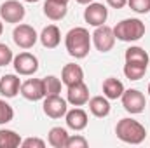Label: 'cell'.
Here are the masks:
<instances>
[{
	"mask_svg": "<svg viewBox=\"0 0 150 148\" xmlns=\"http://www.w3.org/2000/svg\"><path fill=\"white\" fill-rule=\"evenodd\" d=\"M89 145L87 140L82 136V134H74V136H68V141H67V148H86Z\"/></svg>",
	"mask_w": 150,
	"mask_h": 148,
	"instance_id": "cell-28",
	"label": "cell"
},
{
	"mask_svg": "<svg viewBox=\"0 0 150 148\" xmlns=\"http://www.w3.org/2000/svg\"><path fill=\"white\" fill-rule=\"evenodd\" d=\"M21 96L28 101H40L45 98V91H44V80L42 78H28L21 84L19 89Z\"/></svg>",
	"mask_w": 150,
	"mask_h": 148,
	"instance_id": "cell-11",
	"label": "cell"
},
{
	"mask_svg": "<svg viewBox=\"0 0 150 148\" xmlns=\"http://www.w3.org/2000/svg\"><path fill=\"white\" fill-rule=\"evenodd\" d=\"M124 91H126L124 84L119 78H115V77L105 78V82H103V96L105 98H108V99H119Z\"/></svg>",
	"mask_w": 150,
	"mask_h": 148,
	"instance_id": "cell-18",
	"label": "cell"
},
{
	"mask_svg": "<svg viewBox=\"0 0 150 148\" xmlns=\"http://www.w3.org/2000/svg\"><path fill=\"white\" fill-rule=\"evenodd\" d=\"M93 44L94 47L100 51V52H108L112 51L113 45H115V35H113V28L107 26V25H101V26H96V30L93 32Z\"/></svg>",
	"mask_w": 150,
	"mask_h": 148,
	"instance_id": "cell-5",
	"label": "cell"
},
{
	"mask_svg": "<svg viewBox=\"0 0 150 148\" xmlns=\"http://www.w3.org/2000/svg\"><path fill=\"white\" fill-rule=\"evenodd\" d=\"M115 134L120 141L127 145H140L145 141L147 129L134 118H120L115 125Z\"/></svg>",
	"mask_w": 150,
	"mask_h": 148,
	"instance_id": "cell-2",
	"label": "cell"
},
{
	"mask_svg": "<svg viewBox=\"0 0 150 148\" xmlns=\"http://www.w3.org/2000/svg\"><path fill=\"white\" fill-rule=\"evenodd\" d=\"M68 131L65 127H52L47 134V141L49 145L54 148H67V141H68Z\"/></svg>",
	"mask_w": 150,
	"mask_h": 148,
	"instance_id": "cell-21",
	"label": "cell"
},
{
	"mask_svg": "<svg viewBox=\"0 0 150 148\" xmlns=\"http://www.w3.org/2000/svg\"><path fill=\"white\" fill-rule=\"evenodd\" d=\"M42 108H44V113L47 117H51V118H61L68 111V101L63 99L59 94H56V96H45Z\"/></svg>",
	"mask_w": 150,
	"mask_h": 148,
	"instance_id": "cell-9",
	"label": "cell"
},
{
	"mask_svg": "<svg viewBox=\"0 0 150 148\" xmlns=\"http://www.w3.org/2000/svg\"><path fill=\"white\" fill-rule=\"evenodd\" d=\"M12 40L21 49H32L38 40V35L33 26L30 25H18L12 32Z\"/></svg>",
	"mask_w": 150,
	"mask_h": 148,
	"instance_id": "cell-7",
	"label": "cell"
},
{
	"mask_svg": "<svg viewBox=\"0 0 150 148\" xmlns=\"http://www.w3.org/2000/svg\"><path fill=\"white\" fill-rule=\"evenodd\" d=\"M77 4H80V5H89L91 2H94V0H75Z\"/></svg>",
	"mask_w": 150,
	"mask_h": 148,
	"instance_id": "cell-31",
	"label": "cell"
},
{
	"mask_svg": "<svg viewBox=\"0 0 150 148\" xmlns=\"http://www.w3.org/2000/svg\"><path fill=\"white\" fill-rule=\"evenodd\" d=\"M12 65H14L16 73L25 75V77H30V75L37 73V70H38V59H37V56L32 54V52H19L18 56H14Z\"/></svg>",
	"mask_w": 150,
	"mask_h": 148,
	"instance_id": "cell-8",
	"label": "cell"
},
{
	"mask_svg": "<svg viewBox=\"0 0 150 148\" xmlns=\"http://www.w3.org/2000/svg\"><path fill=\"white\" fill-rule=\"evenodd\" d=\"M84 19H86V23L87 25H91V26H101V25H105L107 23V19H108V9L103 5V4H98V2H91L87 7H86V11H84Z\"/></svg>",
	"mask_w": 150,
	"mask_h": 148,
	"instance_id": "cell-10",
	"label": "cell"
},
{
	"mask_svg": "<svg viewBox=\"0 0 150 148\" xmlns=\"http://www.w3.org/2000/svg\"><path fill=\"white\" fill-rule=\"evenodd\" d=\"M23 2H28V4H35V2H40V0H23Z\"/></svg>",
	"mask_w": 150,
	"mask_h": 148,
	"instance_id": "cell-32",
	"label": "cell"
},
{
	"mask_svg": "<svg viewBox=\"0 0 150 148\" xmlns=\"http://www.w3.org/2000/svg\"><path fill=\"white\" fill-rule=\"evenodd\" d=\"M21 147L23 148H44L45 147V141L40 140V138H26L21 141Z\"/></svg>",
	"mask_w": 150,
	"mask_h": 148,
	"instance_id": "cell-29",
	"label": "cell"
},
{
	"mask_svg": "<svg viewBox=\"0 0 150 148\" xmlns=\"http://www.w3.org/2000/svg\"><path fill=\"white\" fill-rule=\"evenodd\" d=\"M127 5L136 14H149L150 12V0H127Z\"/></svg>",
	"mask_w": 150,
	"mask_h": 148,
	"instance_id": "cell-26",
	"label": "cell"
},
{
	"mask_svg": "<svg viewBox=\"0 0 150 148\" xmlns=\"http://www.w3.org/2000/svg\"><path fill=\"white\" fill-rule=\"evenodd\" d=\"M21 89V80L14 73H7L0 78V94L4 98H16Z\"/></svg>",
	"mask_w": 150,
	"mask_h": 148,
	"instance_id": "cell-13",
	"label": "cell"
},
{
	"mask_svg": "<svg viewBox=\"0 0 150 148\" xmlns=\"http://www.w3.org/2000/svg\"><path fill=\"white\" fill-rule=\"evenodd\" d=\"M12 59H14V54H12L11 47L5 45V44H0V66H7V65H11Z\"/></svg>",
	"mask_w": 150,
	"mask_h": 148,
	"instance_id": "cell-27",
	"label": "cell"
},
{
	"mask_svg": "<svg viewBox=\"0 0 150 148\" xmlns=\"http://www.w3.org/2000/svg\"><path fill=\"white\" fill-rule=\"evenodd\" d=\"M25 5L19 4L18 0H7L0 5V19L5 21V23H12V25H18L25 19Z\"/></svg>",
	"mask_w": 150,
	"mask_h": 148,
	"instance_id": "cell-6",
	"label": "cell"
},
{
	"mask_svg": "<svg viewBox=\"0 0 150 148\" xmlns=\"http://www.w3.org/2000/svg\"><path fill=\"white\" fill-rule=\"evenodd\" d=\"M67 101H68L72 106H84L86 103H89V87H87L84 82L68 85Z\"/></svg>",
	"mask_w": 150,
	"mask_h": 148,
	"instance_id": "cell-12",
	"label": "cell"
},
{
	"mask_svg": "<svg viewBox=\"0 0 150 148\" xmlns=\"http://www.w3.org/2000/svg\"><path fill=\"white\" fill-rule=\"evenodd\" d=\"M61 82L68 87V85H74L79 82H84V70L75 65V63H68L63 66L61 70Z\"/></svg>",
	"mask_w": 150,
	"mask_h": 148,
	"instance_id": "cell-16",
	"label": "cell"
},
{
	"mask_svg": "<svg viewBox=\"0 0 150 148\" xmlns=\"http://www.w3.org/2000/svg\"><path fill=\"white\" fill-rule=\"evenodd\" d=\"M107 4L112 7V9H122L127 5V0H107Z\"/></svg>",
	"mask_w": 150,
	"mask_h": 148,
	"instance_id": "cell-30",
	"label": "cell"
},
{
	"mask_svg": "<svg viewBox=\"0 0 150 148\" xmlns=\"http://www.w3.org/2000/svg\"><path fill=\"white\" fill-rule=\"evenodd\" d=\"M89 111L94 117H98V118L107 117L110 113V101H108V98H105V96H94V98H91L89 99Z\"/></svg>",
	"mask_w": 150,
	"mask_h": 148,
	"instance_id": "cell-19",
	"label": "cell"
},
{
	"mask_svg": "<svg viewBox=\"0 0 150 148\" xmlns=\"http://www.w3.org/2000/svg\"><path fill=\"white\" fill-rule=\"evenodd\" d=\"M44 80V91H45V96H56L61 92V80L54 75H47L42 78Z\"/></svg>",
	"mask_w": 150,
	"mask_h": 148,
	"instance_id": "cell-23",
	"label": "cell"
},
{
	"mask_svg": "<svg viewBox=\"0 0 150 148\" xmlns=\"http://www.w3.org/2000/svg\"><path fill=\"white\" fill-rule=\"evenodd\" d=\"M91 44H93V38L89 35V32L84 28V26H75L72 28L67 37H65V45H67V51L68 54L75 58V59H84L89 51H91Z\"/></svg>",
	"mask_w": 150,
	"mask_h": 148,
	"instance_id": "cell-1",
	"label": "cell"
},
{
	"mask_svg": "<svg viewBox=\"0 0 150 148\" xmlns=\"http://www.w3.org/2000/svg\"><path fill=\"white\" fill-rule=\"evenodd\" d=\"M21 136L12 129H0V148H18L21 147Z\"/></svg>",
	"mask_w": 150,
	"mask_h": 148,
	"instance_id": "cell-22",
	"label": "cell"
},
{
	"mask_svg": "<svg viewBox=\"0 0 150 148\" xmlns=\"http://www.w3.org/2000/svg\"><path fill=\"white\" fill-rule=\"evenodd\" d=\"M12 118H14V110H12V106H11L5 99H0V125L9 124Z\"/></svg>",
	"mask_w": 150,
	"mask_h": 148,
	"instance_id": "cell-25",
	"label": "cell"
},
{
	"mask_svg": "<svg viewBox=\"0 0 150 148\" xmlns=\"http://www.w3.org/2000/svg\"><path fill=\"white\" fill-rule=\"evenodd\" d=\"M126 63H133V65H143V66H149V54L143 47H138V45H131L126 54Z\"/></svg>",
	"mask_w": 150,
	"mask_h": 148,
	"instance_id": "cell-20",
	"label": "cell"
},
{
	"mask_svg": "<svg viewBox=\"0 0 150 148\" xmlns=\"http://www.w3.org/2000/svg\"><path fill=\"white\" fill-rule=\"evenodd\" d=\"M67 4L59 2V0H45L44 4V14L51 19V21H59L67 16Z\"/></svg>",
	"mask_w": 150,
	"mask_h": 148,
	"instance_id": "cell-17",
	"label": "cell"
},
{
	"mask_svg": "<svg viewBox=\"0 0 150 148\" xmlns=\"http://www.w3.org/2000/svg\"><path fill=\"white\" fill-rule=\"evenodd\" d=\"M65 120H67V125L70 129H74V131H82L89 124V117H87V113L82 110V108L68 110L67 115H65Z\"/></svg>",
	"mask_w": 150,
	"mask_h": 148,
	"instance_id": "cell-14",
	"label": "cell"
},
{
	"mask_svg": "<svg viewBox=\"0 0 150 148\" xmlns=\"http://www.w3.org/2000/svg\"><path fill=\"white\" fill-rule=\"evenodd\" d=\"M59 2H65V4H68V0H59Z\"/></svg>",
	"mask_w": 150,
	"mask_h": 148,
	"instance_id": "cell-34",
	"label": "cell"
},
{
	"mask_svg": "<svg viewBox=\"0 0 150 148\" xmlns=\"http://www.w3.org/2000/svg\"><path fill=\"white\" fill-rule=\"evenodd\" d=\"M120 99H122L124 110L127 111V113H131V115L142 113V111L145 110V106H147V99H145L143 92L138 91V89H127V91H124L122 96H120Z\"/></svg>",
	"mask_w": 150,
	"mask_h": 148,
	"instance_id": "cell-4",
	"label": "cell"
},
{
	"mask_svg": "<svg viewBox=\"0 0 150 148\" xmlns=\"http://www.w3.org/2000/svg\"><path fill=\"white\" fill-rule=\"evenodd\" d=\"M2 32H4V25H2V21H0V35H2Z\"/></svg>",
	"mask_w": 150,
	"mask_h": 148,
	"instance_id": "cell-33",
	"label": "cell"
},
{
	"mask_svg": "<svg viewBox=\"0 0 150 148\" xmlns=\"http://www.w3.org/2000/svg\"><path fill=\"white\" fill-rule=\"evenodd\" d=\"M38 38L45 49H56L61 42V32L56 25H47L42 30V33L38 35Z\"/></svg>",
	"mask_w": 150,
	"mask_h": 148,
	"instance_id": "cell-15",
	"label": "cell"
},
{
	"mask_svg": "<svg viewBox=\"0 0 150 148\" xmlns=\"http://www.w3.org/2000/svg\"><path fill=\"white\" fill-rule=\"evenodd\" d=\"M149 96H150V84H149Z\"/></svg>",
	"mask_w": 150,
	"mask_h": 148,
	"instance_id": "cell-35",
	"label": "cell"
},
{
	"mask_svg": "<svg viewBox=\"0 0 150 148\" xmlns=\"http://www.w3.org/2000/svg\"><path fill=\"white\" fill-rule=\"evenodd\" d=\"M113 35L117 40L122 42H136L145 35V23L138 18L122 19L113 26Z\"/></svg>",
	"mask_w": 150,
	"mask_h": 148,
	"instance_id": "cell-3",
	"label": "cell"
},
{
	"mask_svg": "<svg viewBox=\"0 0 150 148\" xmlns=\"http://www.w3.org/2000/svg\"><path fill=\"white\" fill-rule=\"evenodd\" d=\"M147 68H149V66H143V65L126 63V65H124V75H126V78H129V80H140L143 75L147 73Z\"/></svg>",
	"mask_w": 150,
	"mask_h": 148,
	"instance_id": "cell-24",
	"label": "cell"
}]
</instances>
